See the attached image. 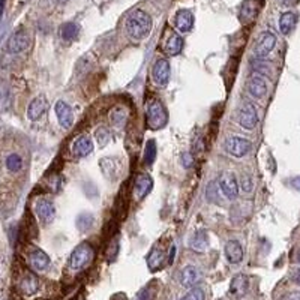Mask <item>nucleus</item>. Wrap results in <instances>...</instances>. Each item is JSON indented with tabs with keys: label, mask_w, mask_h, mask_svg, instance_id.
Wrapping results in <instances>:
<instances>
[{
	"label": "nucleus",
	"mask_w": 300,
	"mask_h": 300,
	"mask_svg": "<svg viewBox=\"0 0 300 300\" xmlns=\"http://www.w3.org/2000/svg\"><path fill=\"white\" fill-rule=\"evenodd\" d=\"M297 261H299V263H300V249H299V251H297Z\"/></svg>",
	"instance_id": "nucleus-43"
},
{
	"label": "nucleus",
	"mask_w": 300,
	"mask_h": 300,
	"mask_svg": "<svg viewBox=\"0 0 300 300\" xmlns=\"http://www.w3.org/2000/svg\"><path fill=\"white\" fill-rule=\"evenodd\" d=\"M155 158H156V141L149 140L146 143V149H144V164L152 165L155 162Z\"/></svg>",
	"instance_id": "nucleus-30"
},
{
	"label": "nucleus",
	"mask_w": 300,
	"mask_h": 300,
	"mask_svg": "<svg viewBox=\"0 0 300 300\" xmlns=\"http://www.w3.org/2000/svg\"><path fill=\"white\" fill-rule=\"evenodd\" d=\"M275 45H276V36H275L272 32H264V33L260 36V39H258V42H257V45H255V48H254L255 57H257V59H264V57H267V56L272 53V50L275 48Z\"/></svg>",
	"instance_id": "nucleus-7"
},
{
	"label": "nucleus",
	"mask_w": 300,
	"mask_h": 300,
	"mask_svg": "<svg viewBox=\"0 0 300 300\" xmlns=\"http://www.w3.org/2000/svg\"><path fill=\"white\" fill-rule=\"evenodd\" d=\"M296 23H297V15L294 12H291V11L284 12L279 17V30H281V33L288 35L296 27Z\"/></svg>",
	"instance_id": "nucleus-23"
},
{
	"label": "nucleus",
	"mask_w": 300,
	"mask_h": 300,
	"mask_svg": "<svg viewBox=\"0 0 300 300\" xmlns=\"http://www.w3.org/2000/svg\"><path fill=\"white\" fill-rule=\"evenodd\" d=\"M3 9H5V0H0V17L3 14Z\"/></svg>",
	"instance_id": "nucleus-42"
},
{
	"label": "nucleus",
	"mask_w": 300,
	"mask_h": 300,
	"mask_svg": "<svg viewBox=\"0 0 300 300\" xmlns=\"http://www.w3.org/2000/svg\"><path fill=\"white\" fill-rule=\"evenodd\" d=\"M80 33V27L75 24V23H65L62 27H60V38L65 41V42H72L77 39Z\"/></svg>",
	"instance_id": "nucleus-25"
},
{
	"label": "nucleus",
	"mask_w": 300,
	"mask_h": 300,
	"mask_svg": "<svg viewBox=\"0 0 300 300\" xmlns=\"http://www.w3.org/2000/svg\"><path fill=\"white\" fill-rule=\"evenodd\" d=\"M189 245H191L192 251H195V252H204L209 248V236H207V233L203 231V230L197 231L195 236L191 239Z\"/></svg>",
	"instance_id": "nucleus-24"
},
{
	"label": "nucleus",
	"mask_w": 300,
	"mask_h": 300,
	"mask_svg": "<svg viewBox=\"0 0 300 300\" xmlns=\"http://www.w3.org/2000/svg\"><path fill=\"white\" fill-rule=\"evenodd\" d=\"M224 147H225V152L228 155H231L234 158H243L251 152L252 144L249 140H246L243 137H230L225 140Z\"/></svg>",
	"instance_id": "nucleus-4"
},
{
	"label": "nucleus",
	"mask_w": 300,
	"mask_h": 300,
	"mask_svg": "<svg viewBox=\"0 0 300 300\" xmlns=\"http://www.w3.org/2000/svg\"><path fill=\"white\" fill-rule=\"evenodd\" d=\"M35 212L38 215V218L41 219L42 224L48 225L54 221L56 216V207L51 201L48 200H39L35 206Z\"/></svg>",
	"instance_id": "nucleus-11"
},
{
	"label": "nucleus",
	"mask_w": 300,
	"mask_h": 300,
	"mask_svg": "<svg viewBox=\"0 0 300 300\" xmlns=\"http://www.w3.org/2000/svg\"><path fill=\"white\" fill-rule=\"evenodd\" d=\"M284 300H300V293H290L284 297Z\"/></svg>",
	"instance_id": "nucleus-39"
},
{
	"label": "nucleus",
	"mask_w": 300,
	"mask_h": 300,
	"mask_svg": "<svg viewBox=\"0 0 300 300\" xmlns=\"http://www.w3.org/2000/svg\"><path fill=\"white\" fill-rule=\"evenodd\" d=\"M93 150V143L87 137H78L72 143V152L77 158H86L87 155L92 153Z\"/></svg>",
	"instance_id": "nucleus-14"
},
{
	"label": "nucleus",
	"mask_w": 300,
	"mask_h": 300,
	"mask_svg": "<svg viewBox=\"0 0 300 300\" xmlns=\"http://www.w3.org/2000/svg\"><path fill=\"white\" fill-rule=\"evenodd\" d=\"M30 45V38L29 35L24 32V30H18L15 32L9 39H8V44H6V50L12 54H17V53H21L24 50H27V47Z\"/></svg>",
	"instance_id": "nucleus-9"
},
{
	"label": "nucleus",
	"mask_w": 300,
	"mask_h": 300,
	"mask_svg": "<svg viewBox=\"0 0 300 300\" xmlns=\"http://www.w3.org/2000/svg\"><path fill=\"white\" fill-rule=\"evenodd\" d=\"M164 260H165L164 252L158 246H155L152 249V252H150L149 257H147V266H149V269L152 270V272H156V270H159L164 266Z\"/></svg>",
	"instance_id": "nucleus-22"
},
{
	"label": "nucleus",
	"mask_w": 300,
	"mask_h": 300,
	"mask_svg": "<svg viewBox=\"0 0 300 300\" xmlns=\"http://www.w3.org/2000/svg\"><path fill=\"white\" fill-rule=\"evenodd\" d=\"M47 107H48V104H47V98L45 96H38V98H35L30 104H29V108H27V117L30 119V120H38V119H41V116L47 111Z\"/></svg>",
	"instance_id": "nucleus-16"
},
{
	"label": "nucleus",
	"mask_w": 300,
	"mask_h": 300,
	"mask_svg": "<svg viewBox=\"0 0 300 300\" xmlns=\"http://www.w3.org/2000/svg\"><path fill=\"white\" fill-rule=\"evenodd\" d=\"M206 198L209 203L221 204V189L218 185V180H212L206 188Z\"/></svg>",
	"instance_id": "nucleus-28"
},
{
	"label": "nucleus",
	"mask_w": 300,
	"mask_h": 300,
	"mask_svg": "<svg viewBox=\"0 0 300 300\" xmlns=\"http://www.w3.org/2000/svg\"><path fill=\"white\" fill-rule=\"evenodd\" d=\"M146 120L150 129H161L168 122V113L159 99L149 101L146 105Z\"/></svg>",
	"instance_id": "nucleus-2"
},
{
	"label": "nucleus",
	"mask_w": 300,
	"mask_h": 300,
	"mask_svg": "<svg viewBox=\"0 0 300 300\" xmlns=\"http://www.w3.org/2000/svg\"><path fill=\"white\" fill-rule=\"evenodd\" d=\"M95 257V252H93V248L89 245V243H80L77 248H75L69 257V267L74 269V270H80V269H84L87 264L92 263Z\"/></svg>",
	"instance_id": "nucleus-3"
},
{
	"label": "nucleus",
	"mask_w": 300,
	"mask_h": 300,
	"mask_svg": "<svg viewBox=\"0 0 300 300\" xmlns=\"http://www.w3.org/2000/svg\"><path fill=\"white\" fill-rule=\"evenodd\" d=\"M93 225V216L90 213H81L77 216V228L80 231H87Z\"/></svg>",
	"instance_id": "nucleus-31"
},
{
	"label": "nucleus",
	"mask_w": 300,
	"mask_h": 300,
	"mask_svg": "<svg viewBox=\"0 0 300 300\" xmlns=\"http://www.w3.org/2000/svg\"><path fill=\"white\" fill-rule=\"evenodd\" d=\"M257 123H258V113L255 105L251 102L243 104L239 113V125L246 131H252L257 126Z\"/></svg>",
	"instance_id": "nucleus-6"
},
{
	"label": "nucleus",
	"mask_w": 300,
	"mask_h": 300,
	"mask_svg": "<svg viewBox=\"0 0 300 300\" xmlns=\"http://www.w3.org/2000/svg\"><path fill=\"white\" fill-rule=\"evenodd\" d=\"M293 281L300 285V269H294L293 270Z\"/></svg>",
	"instance_id": "nucleus-40"
},
{
	"label": "nucleus",
	"mask_w": 300,
	"mask_h": 300,
	"mask_svg": "<svg viewBox=\"0 0 300 300\" xmlns=\"http://www.w3.org/2000/svg\"><path fill=\"white\" fill-rule=\"evenodd\" d=\"M225 257L231 264H237L243 258V249L242 245L237 240H228L225 243Z\"/></svg>",
	"instance_id": "nucleus-17"
},
{
	"label": "nucleus",
	"mask_w": 300,
	"mask_h": 300,
	"mask_svg": "<svg viewBox=\"0 0 300 300\" xmlns=\"http://www.w3.org/2000/svg\"><path fill=\"white\" fill-rule=\"evenodd\" d=\"M183 45H185L183 38L179 36V35H173V36L168 39L167 45H165V53H167L168 56H177V54L182 53Z\"/></svg>",
	"instance_id": "nucleus-26"
},
{
	"label": "nucleus",
	"mask_w": 300,
	"mask_h": 300,
	"mask_svg": "<svg viewBox=\"0 0 300 300\" xmlns=\"http://www.w3.org/2000/svg\"><path fill=\"white\" fill-rule=\"evenodd\" d=\"M174 26L180 33H188L194 27V15L188 9H180L174 17Z\"/></svg>",
	"instance_id": "nucleus-13"
},
{
	"label": "nucleus",
	"mask_w": 300,
	"mask_h": 300,
	"mask_svg": "<svg viewBox=\"0 0 300 300\" xmlns=\"http://www.w3.org/2000/svg\"><path fill=\"white\" fill-rule=\"evenodd\" d=\"M110 120H111L113 125L122 126L123 122L126 120V111H125L123 108H116V110H113L111 114H110Z\"/></svg>",
	"instance_id": "nucleus-32"
},
{
	"label": "nucleus",
	"mask_w": 300,
	"mask_h": 300,
	"mask_svg": "<svg viewBox=\"0 0 300 300\" xmlns=\"http://www.w3.org/2000/svg\"><path fill=\"white\" fill-rule=\"evenodd\" d=\"M29 261H30V266L36 272H44L50 266V257L44 251H41V249H35L30 254V257H29Z\"/></svg>",
	"instance_id": "nucleus-19"
},
{
	"label": "nucleus",
	"mask_w": 300,
	"mask_h": 300,
	"mask_svg": "<svg viewBox=\"0 0 300 300\" xmlns=\"http://www.w3.org/2000/svg\"><path fill=\"white\" fill-rule=\"evenodd\" d=\"M201 278V272L195 267V266H186L182 270L180 275V282L183 287H194Z\"/></svg>",
	"instance_id": "nucleus-20"
},
{
	"label": "nucleus",
	"mask_w": 300,
	"mask_h": 300,
	"mask_svg": "<svg viewBox=\"0 0 300 300\" xmlns=\"http://www.w3.org/2000/svg\"><path fill=\"white\" fill-rule=\"evenodd\" d=\"M216 180H218L221 194L224 197H227L228 200H236L237 198V195H239V182H237V179H236L234 174L224 173Z\"/></svg>",
	"instance_id": "nucleus-5"
},
{
	"label": "nucleus",
	"mask_w": 300,
	"mask_h": 300,
	"mask_svg": "<svg viewBox=\"0 0 300 300\" xmlns=\"http://www.w3.org/2000/svg\"><path fill=\"white\" fill-rule=\"evenodd\" d=\"M20 288H21V291H23L24 294H27V296L35 294V293L38 291V288H39V281H38V278H36L35 275H27V276H24V279L21 281Z\"/></svg>",
	"instance_id": "nucleus-27"
},
{
	"label": "nucleus",
	"mask_w": 300,
	"mask_h": 300,
	"mask_svg": "<svg viewBox=\"0 0 300 300\" xmlns=\"http://www.w3.org/2000/svg\"><path fill=\"white\" fill-rule=\"evenodd\" d=\"M138 300H152V294H150V288L146 287L140 294H138Z\"/></svg>",
	"instance_id": "nucleus-37"
},
{
	"label": "nucleus",
	"mask_w": 300,
	"mask_h": 300,
	"mask_svg": "<svg viewBox=\"0 0 300 300\" xmlns=\"http://www.w3.org/2000/svg\"><path fill=\"white\" fill-rule=\"evenodd\" d=\"M182 300H204V291L201 288H192Z\"/></svg>",
	"instance_id": "nucleus-34"
},
{
	"label": "nucleus",
	"mask_w": 300,
	"mask_h": 300,
	"mask_svg": "<svg viewBox=\"0 0 300 300\" xmlns=\"http://www.w3.org/2000/svg\"><path fill=\"white\" fill-rule=\"evenodd\" d=\"M248 92L255 99H261V98L266 96L267 84H266V80L263 78V75H260V74L252 75V77L249 78V81H248Z\"/></svg>",
	"instance_id": "nucleus-12"
},
{
	"label": "nucleus",
	"mask_w": 300,
	"mask_h": 300,
	"mask_svg": "<svg viewBox=\"0 0 300 300\" xmlns=\"http://www.w3.org/2000/svg\"><path fill=\"white\" fill-rule=\"evenodd\" d=\"M258 2L257 0H246V2L242 5L240 8V14H239V18L242 23H251L255 20L257 14H258Z\"/></svg>",
	"instance_id": "nucleus-18"
},
{
	"label": "nucleus",
	"mask_w": 300,
	"mask_h": 300,
	"mask_svg": "<svg viewBox=\"0 0 300 300\" xmlns=\"http://www.w3.org/2000/svg\"><path fill=\"white\" fill-rule=\"evenodd\" d=\"M182 161H183V167H186V168H188V167H192V162H194V161H192V156H191L189 153H183V155H182Z\"/></svg>",
	"instance_id": "nucleus-38"
},
{
	"label": "nucleus",
	"mask_w": 300,
	"mask_h": 300,
	"mask_svg": "<svg viewBox=\"0 0 300 300\" xmlns=\"http://www.w3.org/2000/svg\"><path fill=\"white\" fill-rule=\"evenodd\" d=\"M249 288V281L245 275H237L233 278L231 284H230V293L236 297H242L246 294Z\"/></svg>",
	"instance_id": "nucleus-21"
},
{
	"label": "nucleus",
	"mask_w": 300,
	"mask_h": 300,
	"mask_svg": "<svg viewBox=\"0 0 300 300\" xmlns=\"http://www.w3.org/2000/svg\"><path fill=\"white\" fill-rule=\"evenodd\" d=\"M279 3L288 6V5H293V3H294V0H279Z\"/></svg>",
	"instance_id": "nucleus-41"
},
{
	"label": "nucleus",
	"mask_w": 300,
	"mask_h": 300,
	"mask_svg": "<svg viewBox=\"0 0 300 300\" xmlns=\"http://www.w3.org/2000/svg\"><path fill=\"white\" fill-rule=\"evenodd\" d=\"M126 30L132 39L141 41L150 35L152 30V18L141 9L134 11L126 20Z\"/></svg>",
	"instance_id": "nucleus-1"
},
{
	"label": "nucleus",
	"mask_w": 300,
	"mask_h": 300,
	"mask_svg": "<svg viewBox=\"0 0 300 300\" xmlns=\"http://www.w3.org/2000/svg\"><path fill=\"white\" fill-rule=\"evenodd\" d=\"M153 80L156 84L159 86H167L170 81V75H171V68H170V62L167 59H159L155 62L153 65Z\"/></svg>",
	"instance_id": "nucleus-8"
},
{
	"label": "nucleus",
	"mask_w": 300,
	"mask_h": 300,
	"mask_svg": "<svg viewBox=\"0 0 300 300\" xmlns=\"http://www.w3.org/2000/svg\"><path fill=\"white\" fill-rule=\"evenodd\" d=\"M114 300H119V296H117V297H114ZM122 300H125V299H123V296H122Z\"/></svg>",
	"instance_id": "nucleus-44"
},
{
	"label": "nucleus",
	"mask_w": 300,
	"mask_h": 300,
	"mask_svg": "<svg viewBox=\"0 0 300 300\" xmlns=\"http://www.w3.org/2000/svg\"><path fill=\"white\" fill-rule=\"evenodd\" d=\"M5 167L11 173H17L23 168V159L18 153H9L5 159Z\"/></svg>",
	"instance_id": "nucleus-29"
},
{
	"label": "nucleus",
	"mask_w": 300,
	"mask_h": 300,
	"mask_svg": "<svg viewBox=\"0 0 300 300\" xmlns=\"http://www.w3.org/2000/svg\"><path fill=\"white\" fill-rule=\"evenodd\" d=\"M54 113L57 116V120L62 128L69 129L74 123V113L72 108L65 102V101H57L54 105Z\"/></svg>",
	"instance_id": "nucleus-10"
},
{
	"label": "nucleus",
	"mask_w": 300,
	"mask_h": 300,
	"mask_svg": "<svg viewBox=\"0 0 300 300\" xmlns=\"http://www.w3.org/2000/svg\"><path fill=\"white\" fill-rule=\"evenodd\" d=\"M153 188V180L150 176L147 174H141L138 176L137 182H135V186H134V195L137 200H143L150 191Z\"/></svg>",
	"instance_id": "nucleus-15"
},
{
	"label": "nucleus",
	"mask_w": 300,
	"mask_h": 300,
	"mask_svg": "<svg viewBox=\"0 0 300 300\" xmlns=\"http://www.w3.org/2000/svg\"><path fill=\"white\" fill-rule=\"evenodd\" d=\"M240 188L243 192H251L252 188H254V182H252V177L249 174H245L240 180Z\"/></svg>",
	"instance_id": "nucleus-35"
},
{
	"label": "nucleus",
	"mask_w": 300,
	"mask_h": 300,
	"mask_svg": "<svg viewBox=\"0 0 300 300\" xmlns=\"http://www.w3.org/2000/svg\"><path fill=\"white\" fill-rule=\"evenodd\" d=\"M96 140L99 141V144L101 146H105L107 143H108V140H110V134H108V131L107 129H99V131H96Z\"/></svg>",
	"instance_id": "nucleus-36"
},
{
	"label": "nucleus",
	"mask_w": 300,
	"mask_h": 300,
	"mask_svg": "<svg viewBox=\"0 0 300 300\" xmlns=\"http://www.w3.org/2000/svg\"><path fill=\"white\" fill-rule=\"evenodd\" d=\"M8 98H9V92L6 89V86L0 81V111L5 110L8 105Z\"/></svg>",
	"instance_id": "nucleus-33"
}]
</instances>
